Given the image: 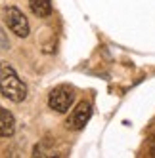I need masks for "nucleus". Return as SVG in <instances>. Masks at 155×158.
I'll list each match as a JSON object with an SVG mask.
<instances>
[{
    "label": "nucleus",
    "mask_w": 155,
    "mask_h": 158,
    "mask_svg": "<svg viewBox=\"0 0 155 158\" xmlns=\"http://www.w3.org/2000/svg\"><path fill=\"white\" fill-rule=\"evenodd\" d=\"M0 94L14 103H21L27 99L25 82L17 76L14 67H10L6 61L0 63Z\"/></svg>",
    "instance_id": "1"
},
{
    "label": "nucleus",
    "mask_w": 155,
    "mask_h": 158,
    "mask_svg": "<svg viewBox=\"0 0 155 158\" xmlns=\"http://www.w3.org/2000/svg\"><path fill=\"white\" fill-rule=\"evenodd\" d=\"M75 101V92L69 86H58L48 95V107L56 112H67Z\"/></svg>",
    "instance_id": "2"
},
{
    "label": "nucleus",
    "mask_w": 155,
    "mask_h": 158,
    "mask_svg": "<svg viewBox=\"0 0 155 158\" xmlns=\"http://www.w3.org/2000/svg\"><path fill=\"white\" fill-rule=\"evenodd\" d=\"M4 21H6V25H8V29L14 32V35H17V36H21V38H25V36H29V21H27V17L23 15V12L21 10H17V8H6V12H4Z\"/></svg>",
    "instance_id": "3"
},
{
    "label": "nucleus",
    "mask_w": 155,
    "mask_h": 158,
    "mask_svg": "<svg viewBox=\"0 0 155 158\" xmlns=\"http://www.w3.org/2000/svg\"><path fill=\"white\" fill-rule=\"evenodd\" d=\"M90 116H92V105L88 103V101H81V103L71 110V114L67 116L65 126H67L69 130H73V131H79L88 124Z\"/></svg>",
    "instance_id": "4"
},
{
    "label": "nucleus",
    "mask_w": 155,
    "mask_h": 158,
    "mask_svg": "<svg viewBox=\"0 0 155 158\" xmlns=\"http://www.w3.org/2000/svg\"><path fill=\"white\" fill-rule=\"evenodd\" d=\"M16 133V118L10 110L0 107V137H12Z\"/></svg>",
    "instance_id": "5"
},
{
    "label": "nucleus",
    "mask_w": 155,
    "mask_h": 158,
    "mask_svg": "<svg viewBox=\"0 0 155 158\" xmlns=\"http://www.w3.org/2000/svg\"><path fill=\"white\" fill-rule=\"evenodd\" d=\"M29 8L37 17H48L52 14V2L50 0H29Z\"/></svg>",
    "instance_id": "6"
},
{
    "label": "nucleus",
    "mask_w": 155,
    "mask_h": 158,
    "mask_svg": "<svg viewBox=\"0 0 155 158\" xmlns=\"http://www.w3.org/2000/svg\"><path fill=\"white\" fill-rule=\"evenodd\" d=\"M149 156H155V133L149 137Z\"/></svg>",
    "instance_id": "7"
}]
</instances>
